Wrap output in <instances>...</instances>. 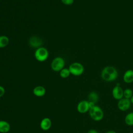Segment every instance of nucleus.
I'll return each mask as SVG.
<instances>
[{"instance_id": "nucleus-1", "label": "nucleus", "mask_w": 133, "mask_h": 133, "mask_svg": "<svg viewBox=\"0 0 133 133\" xmlns=\"http://www.w3.org/2000/svg\"><path fill=\"white\" fill-rule=\"evenodd\" d=\"M102 79L105 82L115 81L118 76L117 70L113 66H107L103 69L101 73Z\"/></svg>"}, {"instance_id": "nucleus-2", "label": "nucleus", "mask_w": 133, "mask_h": 133, "mask_svg": "<svg viewBox=\"0 0 133 133\" xmlns=\"http://www.w3.org/2000/svg\"><path fill=\"white\" fill-rule=\"evenodd\" d=\"M88 113L90 118L96 122L101 121L104 117V112L102 109L97 105L90 108Z\"/></svg>"}, {"instance_id": "nucleus-3", "label": "nucleus", "mask_w": 133, "mask_h": 133, "mask_svg": "<svg viewBox=\"0 0 133 133\" xmlns=\"http://www.w3.org/2000/svg\"><path fill=\"white\" fill-rule=\"evenodd\" d=\"M48 50L43 47H40L37 48L34 53L35 59L39 62H43L46 60L48 57Z\"/></svg>"}, {"instance_id": "nucleus-4", "label": "nucleus", "mask_w": 133, "mask_h": 133, "mask_svg": "<svg viewBox=\"0 0 133 133\" xmlns=\"http://www.w3.org/2000/svg\"><path fill=\"white\" fill-rule=\"evenodd\" d=\"M69 70L71 74L74 76H79L83 73L84 68L81 63L74 62L70 65Z\"/></svg>"}, {"instance_id": "nucleus-5", "label": "nucleus", "mask_w": 133, "mask_h": 133, "mask_svg": "<svg viewBox=\"0 0 133 133\" xmlns=\"http://www.w3.org/2000/svg\"><path fill=\"white\" fill-rule=\"evenodd\" d=\"M64 60L60 57H57L52 61L51 63V68L55 72H60L64 68Z\"/></svg>"}, {"instance_id": "nucleus-6", "label": "nucleus", "mask_w": 133, "mask_h": 133, "mask_svg": "<svg viewBox=\"0 0 133 133\" xmlns=\"http://www.w3.org/2000/svg\"><path fill=\"white\" fill-rule=\"evenodd\" d=\"M131 104V103L130 102V99L123 97L118 100L117 102V108L119 110L122 111H126L130 108Z\"/></svg>"}, {"instance_id": "nucleus-7", "label": "nucleus", "mask_w": 133, "mask_h": 133, "mask_svg": "<svg viewBox=\"0 0 133 133\" xmlns=\"http://www.w3.org/2000/svg\"><path fill=\"white\" fill-rule=\"evenodd\" d=\"M89 109L90 107L88 100H82L77 104V110L79 113H86L89 111Z\"/></svg>"}, {"instance_id": "nucleus-8", "label": "nucleus", "mask_w": 133, "mask_h": 133, "mask_svg": "<svg viewBox=\"0 0 133 133\" xmlns=\"http://www.w3.org/2000/svg\"><path fill=\"white\" fill-rule=\"evenodd\" d=\"M112 95L114 99L119 100L124 97V90L120 86L116 85L112 90Z\"/></svg>"}, {"instance_id": "nucleus-9", "label": "nucleus", "mask_w": 133, "mask_h": 133, "mask_svg": "<svg viewBox=\"0 0 133 133\" xmlns=\"http://www.w3.org/2000/svg\"><path fill=\"white\" fill-rule=\"evenodd\" d=\"M52 125V122L51 119L48 117H45L42 119L40 123V127L41 128L44 130L46 131L49 130Z\"/></svg>"}, {"instance_id": "nucleus-10", "label": "nucleus", "mask_w": 133, "mask_h": 133, "mask_svg": "<svg viewBox=\"0 0 133 133\" xmlns=\"http://www.w3.org/2000/svg\"><path fill=\"white\" fill-rule=\"evenodd\" d=\"M42 44V40L38 37L33 36L29 39V45L34 48H39Z\"/></svg>"}, {"instance_id": "nucleus-11", "label": "nucleus", "mask_w": 133, "mask_h": 133, "mask_svg": "<svg viewBox=\"0 0 133 133\" xmlns=\"http://www.w3.org/2000/svg\"><path fill=\"white\" fill-rule=\"evenodd\" d=\"M33 93L36 97H42L45 95L46 89L42 86H37L33 88Z\"/></svg>"}, {"instance_id": "nucleus-12", "label": "nucleus", "mask_w": 133, "mask_h": 133, "mask_svg": "<svg viewBox=\"0 0 133 133\" xmlns=\"http://www.w3.org/2000/svg\"><path fill=\"white\" fill-rule=\"evenodd\" d=\"M123 81L127 84L133 82V70H128L126 71L123 75Z\"/></svg>"}, {"instance_id": "nucleus-13", "label": "nucleus", "mask_w": 133, "mask_h": 133, "mask_svg": "<svg viewBox=\"0 0 133 133\" xmlns=\"http://www.w3.org/2000/svg\"><path fill=\"white\" fill-rule=\"evenodd\" d=\"M10 130V125L4 120H0V132L7 133Z\"/></svg>"}, {"instance_id": "nucleus-14", "label": "nucleus", "mask_w": 133, "mask_h": 133, "mask_svg": "<svg viewBox=\"0 0 133 133\" xmlns=\"http://www.w3.org/2000/svg\"><path fill=\"white\" fill-rule=\"evenodd\" d=\"M99 95L98 94L94 91H91L88 96V101L91 102L96 104L99 100Z\"/></svg>"}, {"instance_id": "nucleus-15", "label": "nucleus", "mask_w": 133, "mask_h": 133, "mask_svg": "<svg viewBox=\"0 0 133 133\" xmlns=\"http://www.w3.org/2000/svg\"><path fill=\"white\" fill-rule=\"evenodd\" d=\"M125 123L129 126H133V112L128 113L125 117Z\"/></svg>"}, {"instance_id": "nucleus-16", "label": "nucleus", "mask_w": 133, "mask_h": 133, "mask_svg": "<svg viewBox=\"0 0 133 133\" xmlns=\"http://www.w3.org/2000/svg\"><path fill=\"white\" fill-rule=\"evenodd\" d=\"M9 42L8 37L5 35L0 36V48H4L7 46Z\"/></svg>"}, {"instance_id": "nucleus-17", "label": "nucleus", "mask_w": 133, "mask_h": 133, "mask_svg": "<svg viewBox=\"0 0 133 133\" xmlns=\"http://www.w3.org/2000/svg\"><path fill=\"white\" fill-rule=\"evenodd\" d=\"M70 74H71L70 72L69 69H68V68L62 69L60 71V73H59L60 77H61L62 78H63L68 77Z\"/></svg>"}, {"instance_id": "nucleus-18", "label": "nucleus", "mask_w": 133, "mask_h": 133, "mask_svg": "<svg viewBox=\"0 0 133 133\" xmlns=\"http://www.w3.org/2000/svg\"><path fill=\"white\" fill-rule=\"evenodd\" d=\"M133 95V91L130 88H126L124 90V98L130 99Z\"/></svg>"}, {"instance_id": "nucleus-19", "label": "nucleus", "mask_w": 133, "mask_h": 133, "mask_svg": "<svg viewBox=\"0 0 133 133\" xmlns=\"http://www.w3.org/2000/svg\"><path fill=\"white\" fill-rule=\"evenodd\" d=\"M61 1L63 4L66 5H72L74 2V0H61Z\"/></svg>"}, {"instance_id": "nucleus-20", "label": "nucleus", "mask_w": 133, "mask_h": 133, "mask_svg": "<svg viewBox=\"0 0 133 133\" xmlns=\"http://www.w3.org/2000/svg\"><path fill=\"white\" fill-rule=\"evenodd\" d=\"M5 88L3 86H0V98L4 96V95L5 94Z\"/></svg>"}, {"instance_id": "nucleus-21", "label": "nucleus", "mask_w": 133, "mask_h": 133, "mask_svg": "<svg viewBox=\"0 0 133 133\" xmlns=\"http://www.w3.org/2000/svg\"><path fill=\"white\" fill-rule=\"evenodd\" d=\"M87 133H99L98 132L97 130L94 129H89Z\"/></svg>"}, {"instance_id": "nucleus-22", "label": "nucleus", "mask_w": 133, "mask_h": 133, "mask_svg": "<svg viewBox=\"0 0 133 133\" xmlns=\"http://www.w3.org/2000/svg\"><path fill=\"white\" fill-rule=\"evenodd\" d=\"M105 133H116V132L113 130H110L107 131Z\"/></svg>"}, {"instance_id": "nucleus-23", "label": "nucleus", "mask_w": 133, "mask_h": 133, "mask_svg": "<svg viewBox=\"0 0 133 133\" xmlns=\"http://www.w3.org/2000/svg\"><path fill=\"white\" fill-rule=\"evenodd\" d=\"M130 101L131 103L132 104H133V95H132V96L130 98Z\"/></svg>"}, {"instance_id": "nucleus-24", "label": "nucleus", "mask_w": 133, "mask_h": 133, "mask_svg": "<svg viewBox=\"0 0 133 133\" xmlns=\"http://www.w3.org/2000/svg\"><path fill=\"white\" fill-rule=\"evenodd\" d=\"M130 133H133V132H130Z\"/></svg>"}]
</instances>
